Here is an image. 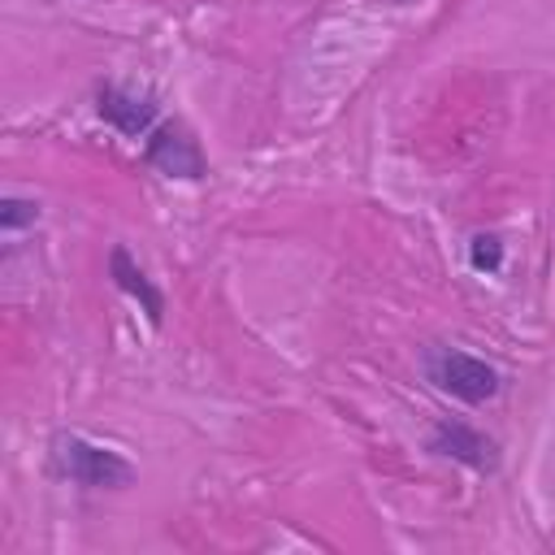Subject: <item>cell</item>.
<instances>
[{
    "label": "cell",
    "instance_id": "obj_7",
    "mask_svg": "<svg viewBox=\"0 0 555 555\" xmlns=\"http://www.w3.org/2000/svg\"><path fill=\"white\" fill-rule=\"evenodd\" d=\"M503 256H507V247H503V238H499L494 230H477V234L468 238V264H473V273L494 278V273L503 269Z\"/></svg>",
    "mask_w": 555,
    "mask_h": 555
},
{
    "label": "cell",
    "instance_id": "obj_3",
    "mask_svg": "<svg viewBox=\"0 0 555 555\" xmlns=\"http://www.w3.org/2000/svg\"><path fill=\"white\" fill-rule=\"evenodd\" d=\"M95 117L126 139H147L160 126V104L152 91H134V87L108 78L95 87Z\"/></svg>",
    "mask_w": 555,
    "mask_h": 555
},
{
    "label": "cell",
    "instance_id": "obj_4",
    "mask_svg": "<svg viewBox=\"0 0 555 555\" xmlns=\"http://www.w3.org/2000/svg\"><path fill=\"white\" fill-rule=\"evenodd\" d=\"M425 447H429V455L451 460V464H464V468H473V473H494L499 460H503V455H499V442H494L490 434H481L477 425L460 421V416L434 421Z\"/></svg>",
    "mask_w": 555,
    "mask_h": 555
},
{
    "label": "cell",
    "instance_id": "obj_5",
    "mask_svg": "<svg viewBox=\"0 0 555 555\" xmlns=\"http://www.w3.org/2000/svg\"><path fill=\"white\" fill-rule=\"evenodd\" d=\"M143 156L156 173L165 178H182V182H199L208 173L204 147L195 143V134L182 121H160L147 139H143Z\"/></svg>",
    "mask_w": 555,
    "mask_h": 555
},
{
    "label": "cell",
    "instance_id": "obj_6",
    "mask_svg": "<svg viewBox=\"0 0 555 555\" xmlns=\"http://www.w3.org/2000/svg\"><path fill=\"white\" fill-rule=\"evenodd\" d=\"M108 278H113V286H117L126 299L139 304V312L147 317V325L160 330V321H165V295H160V286L147 278V269H143L121 243L108 251Z\"/></svg>",
    "mask_w": 555,
    "mask_h": 555
},
{
    "label": "cell",
    "instance_id": "obj_8",
    "mask_svg": "<svg viewBox=\"0 0 555 555\" xmlns=\"http://www.w3.org/2000/svg\"><path fill=\"white\" fill-rule=\"evenodd\" d=\"M39 221V199L35 195H0V234H22Z\"/></svg>",
    "mask_w": 555,
    "mask_h": 555
},
{
    "label": "cell",
    "instance_id": "obj_2",
    "mask_svg": "<svg viewBox=\"0 0 555 555\" xmlns=\"http://www.w3.org/2000/svg\"><path fill=\"white\" fill-rule=\"evenodd\" d=\"M48 464L61 481L82 486V490H126V486H134V464L121 451H113L104 442H91L87 434H56L52 451H48Z\"/></svg>",
    "mask_w": 555,
    "mask_h": 555
},
{
    "label": "cell",
    "instance_id": "obj_1",
    "mask_svg": "<svg viewBox=\"0 0 555 555\" xmlns=\"http://www.w3.org/2000/svg\"><path fill=\"white\" fill-rule=\"evenodd\" d=\"M421 373L434 390L468 403V408H481L490 399L503 395V373L486 360V356H473L464 347H447V343H434L421 351Z\"/></svg>",
    "mask_w": 555,
    "mask_h": 555
}]
</instances>
